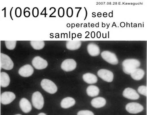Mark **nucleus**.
<instances>
[{"instance_id":"nucleus-1","label":"nucleus","mask_w":147,"mask_h":115,"mask_svg":"<svg viewBox=\"0 0 147 115\" xmlns=\"http://www.w3.org/2000/svg\"><path fill=\"white\" fill-rule=\"evenodd\" d=\"M124 72L128 75H130L140 66V62L135 59H128L123 62L122 63Z\"/></svg>"},{"instance_id":"nucleus-2","label":"nucleus","mask_w":147,"mask_h":115,"mask_svg":"<svg viewBox=\"0 0 147 115\" xmlns=\"http://www.w3.org/2000/svg\"><path fill=\"white\" fill-rule=\"evenodd\" d=\"M41 86L44 90L50 94H54L58 90L56 84L53 81L47 79H44L42 80Z\"/></svg>"},{"instance_id":"nucleus-3","label":"nucleus","mask_w":147,"mask_h":115,"mask_svg":"<svg viewBox=\"0 0 147 115\" xmlns=\"http://www.w3.org/2000/svg\"><path fill=\"white\" fill-rule=\"evenodd\" d=\"M32 101L33 106L36 109L40 110L43 108L44 104V98L41 93L38 91L34 92L32 94Z\"/></svg>"},{"instance_id":"nucleus-4","label":"nucleus","mask_w":147,"mask_h":115,"mask_svg":"<svg viewBox=\"0 0 147 115\" xmlns=\"http://www.w3.org/2000/svg\"><path fill=\"white\" fill-rule=\"evenodd\" d=\"M0 64L1 68L6 70H11L13 68V63L8 55L1 53L0 55Z\"/></svg>"},{"instance_id":"nucleus-5","label":"nucleus","mask_w":147,"mask_h":115,"mask_svg":"<svg viewBox=\"0 0 147 115\" xmlns=\"http://www.w3.org/2000/svg\"><path fill=\"white\" fill-rule=\"evenodd\" d=\"M101 56L103 59L108 63L113 65H116L119 62L117 56L114 53L108 51H102Z\"/></svg>"},{"instance_id":"nucleus-6","label":"nucleus","mask_w":147,"mask_h":115,"mask_svg":"<svg viewBox=\"0 0 147 115\" xmlns=\"http://www.w3.org/2000/svg\"><path fill=\"white\" fill-rule=\"evenodd\" d=\"M144 109L143 106L136 102L129 103L126 106V110L130 114H137L141 112Z\"/></svg>"},{"instance_id":"nucleus-7","label":"nucleus","mask_w":147,"mask_h":115,"mask_svg":"<svg viewBox=\"0 0 147 115\" xmlns=\"http://www.w3.org/2000/svg\"><path fill=\"white\" fill-rule=\"evenodd\" d=\"M97 74L99 77L106 82H111L113 81L114 76L112 72L102 69L100 70Z\"/></svg>"},{"instance_id":"nucleus-8","label":"nucleus","mask_w":147,"mask_h":115,"mask_svg":"<svg viewBox=\"0 0 147 115\" xmlns=\"http://www.w3.org/2000/svg\"><path fill=\"white\" fill-rule=\"evenodd\" d=\"M33 67L37 70H42L46 68L48 66V62L42 58L37 56L33 58L32 61Z\"/></svg>"},{"instance_id":"nucleus-9","label":"nucleus","mask_w":147,"mask_h":115,"mask_svg":"<svg viewBox=\"0 0 147 115\" xmlns=\"http://www.w3.org/2000/svg\"><path fill=\"white\" fill-rule=\"evenodd\" d=\"M77 67V63L73 59H69L63 62L61 68L66 72H71L75 69Z\"/></svg>"},{"instance_id":"nucleus-10","label":"nucleus","mask_w":147,"mask_h":115,"mask_svg":"<svg viewBox=\"0 0 147 115\" xmlns=\"http://www.w3.org/2000/svg\"><path fill=\"white\" fill-rule=\"evenodd\" d=\"M16 98L14 93L11 92H5L1 94V102L3 105H7L11 103Z\"/></svg>"},{"instance_id":"nucleus-11","label":"nucleus","mask_w":147,"mask_h":115,"mask_svg":"<svg viewBox=\"0 0 147 115\" xmlns=\"http://www.w3.org/2000/svg\"><path fill=\"white\" fill-rule=\"evenodd\" d=\"M123 96L125 98L132 100H136L140 98V96L136 90L131 88H126L123 92Z\"/></svg>"},{"instance_id":"nucleus-12","label":"nucleus","mask_w":147,"mask_h":115,"mask_svg":"<svg viewBox=\"0 0 147 115\" xmlns=\"http://www.w3.org/2000/svg\"><path fill=\"white\" fill-rule=\"evenodd\" d=\"M34 72V69L30 65L22 66L19 70V73L21 76L29 77L31 76Z\"/></svg>"},{"instance_id":"nucleus-13","label":"nucleus","mask_w":147,"mask_h":115,"mask_svg":"<svg viewBox=\"0 0 147 115\" xmlns=\"http://www.w3.org/2000/svg\"><path fill=\"white\" fill-rule=\"evenodd\" d=\"M20 106L23 112L28 113L32 110V105L27 99L22 98L20 102Z\"/></svg>"},{"instance_id":"nucleus-14","label":"nucleus","mask_w":147,"mask_h":115,"mask_svg":"<svg viewBox=\"0 0 147 115\" xmlns=\"http://www.w3.org/2000/svg\"><path fill=\"white\" fill-rule=\"evenodd\" d=\"M87 49L89 55L95 57L98 56L100 53L99 47L94 43H90L88 45Z\"/></svg>"},{"instance_id":"nucleus-15","label":"nucleus","mask_w":147,"mask_h":115,"mask_svg":"<svg viewBox=\"0 0 147 115\" xmlns=\"http://www.w3.org/2000/svg\"><path fill=\"white\" fill-rule=\"evenodd\" d=\"M106 103L107 101L105 98L102 97H97L92 100L91 104L93 107L99 108L104 106Z\"/></svg>"},{"instance_id":"nucleus-16","label":"nucleus","mask_w":147,"mask_h":115,"mask_svg":"<svg viewBox=\"0 0 147 115\" xmlns=\"http://www.w3.org/2000/svg\"><path fill=\"white\" fill-rule=\"evenodd\" d=\"M76 103L74 98L71 97H67L63 98L61 103V106L64 109L69 108L75 105Z\"/></svg>"},{"instance_id":"nucleus-17","label":"nucleus","mask_w":147,"mask_h":115,"mask_svg":"<svg viewBox=\"0 0 147 115\" xmlns=\"http://www.w3.org/2000/svg\"><path fill=\"white\" fill-rule=\"evenodd\" d=\"M82 78L85 82L89 84H95L98 81V78L96 75L91 73L84 74Z\"/></svg>"},{"instance_id":"nucleus-18","label":"nucleus","mask_w":147,"mask_h":115,"mask_svg":"<svg viewBox=\"0 0 147 115\" xmlns=\"http://www.w3.org/2000/svg\"><path fill=\"white\" fill-rule=\"evenodd\" d=\"M10 82V79L8 74L5 72H1L0 77V84L1 87L3 88L7 87L9 85Z\"/></svg>"},{"instance_id":"nucleus-19","label":"nucleus","mask_w":147,"mask_h":115,"mask_svg":"<svg viewBox=\"0 0 147 115\" xmlns=\"http://www.w3.org/2000/svg\"><path fill=\"white\" fill-rule=\"evenodd\" d=\"M145 72L140 68H137L130 74L133 79L136 80H140L143 78L145 75Z\"/></svg>"},{"instance_id":"nucleus-20","label":"nucleus","mask_w":147,"mask_h":115,"mask_svg":"<svg viewBox=\"0 0 147 115\" xmlns=\"http://www.w3.org/2000/svg\"><path fill=\"white\" fill-rule=\"evenodd\" d=\"M86 92L88 96L91 97H94L98 95L100 90L99 88L96 86L91 85L87 88Z\"/></svg>"},{"instance_id":"nucleus-21","label":"nucleus","mask_w":147,"mask_h":115,"mask_svg":"<svg viewBox=\"0 0 147 115\" xmlns=\"http://www.w3.org/2000/svg\"><path fill=\"white\" fill-rule=\"evenodd\" d=\"M81 42L79 41H68L66 44V47L70 50H75L79 49L81 46Z\"/></svg>"},{"instance_id":"nucleus-22","label":"nucleus","mask_w":147,"mask_h":115,"mask_svg":"<svg viewBox=\"0 0 147 115\" xmlns=\"http://www.w3.org/2000/svg\"><path fill=\"white\" fill-rule=\"evenodd\" d=\"M30 44L33 48L36 50L42 49L45 46V42L43 41H32Z\"/></svg>"},{"instance_id":"nucleus-23","label":"nucleus","mask_w":147,"mask_h":115,"mask_svg":"<svg viewBox=\"0 0 147 115\" xmlns=\"http://www.w3.org/2000/svg\"><path fill=\"white\" fill-rule=\"evenodd\" d=\"M6 48L9 50H13L15 48L16 46L17 41H5Z\"/></svg>"},{"instance_id":"nucleus-24","label":"nucleus","mask_w":147,"mask_h":115,"mask_svg":"<svg viewBox=\"0 0 147 115\" xmlns=\"http://www.w3.org/2000/svg\"><path fill=\"white\" fill-rule=\"evenodd\" d=\"M138 92L143 96H147V88L146 86H141L138 88Z\"/></svg>"},{"instance_id":"nucleus-25","label":"nucleus","mask_w":147,"mask_h":115,"mask_svg":"<svg viewBox=\"0 0 147 115\" xmlns=\"http://www.w3.org/2000/svg\"><path fill=\"white\" fill-rule=\"evenodd\" d=\"M78 115H94V113L89 110H82L79 111Z\"/></svg>"},{"instance_id":"nucleus-26","label":"nucleus","mask_w":147,"mask_h":115,"mask_svg":"<svg viewBox=\"0 0 147 115\" xmlns=\"http://www.w3.org/2000/svg\"><path fill=\"white\" fill-rule=\"evenodd\" d=\"M58 14H59V16L60 17H63L64 14V10L63 8H60L59 9V11H58Z\"/></svg>"},{"instance_id":"nucleus-27","label":"nucleus","mask_w":147,"mask_h":115,"mask_svg":"<svg viewBox=\"0 0 147 115\" xmlns=\"http://www.w3.org/2000/svg\"><path fill=\"white\" fill-rule=\"evenodd\" d=\"M67 15L68 17H71L73 15V10L71 8H69L67 10Z\"/></svg>"},{"instance_id":"nucleus-28","label":"nucleus","mask_w":147,"mask_h":115,"mask_svg":"<svg viewBox=\"0 0 147 115\" xmlns=\"http://www.w3.org/2000/svg\"><path fill=\"white\" fill-rule=\"evenodd\" d=\"M30 12L28 13V12H26V17H28L30 16Z\"/></svg>"},{"instance_id":"nucleus-29","label":"nucleus","mask_w":147,"mask_h":115,"mask_svg":"<svg viewBox=\"0 0 147 115\" xmlns=\"http://www.w3.org/2000/svg\"><path fill=\"white\" fill-rule=\"evenodd\" d=\"M38 115H47L45 114H44V113H40V114H39Z\"/></svg>"},{"instance_id":"nucleus-30","label":"nucleus","mask_w":147,"mask_h":115,"mask_svg":"<svg viewBox=\"0 0 147 115\" xmlns=\"http://www.w3.org/2000/svg\"><path fill=\"white\" fill-rule=\"evenodd\" d=\"M21 115V114H17V115Z\"/></svg>"}]
</instances>
